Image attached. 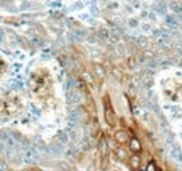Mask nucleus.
<instances>
[{
  "label": "nucleus",
  "mask_w": 182,
  "mask_h": 171,
  "mask_svg": "<svg viewBox=\"0 0 182 171\" xmlns=\"http://www.w3.org/2000/svg\"><path fill=\"white\" fill-rule=\"evenodd\" d=\"M104 115H105V121H107V124L109 125V126H115L116 125V114L115 111H113L112 105H111V100L108 95H105L104 97Z\"/></svg>",
  "instance_id": "f257e3e1"
},
{
  "label": "nucleus",
  "mask_w": 182,
  "mask_h": 171,
  "mask_svg": "<svg viewBox=\"0 0 182 171\" xmlns=\"http://www.w3.org/2000/svg\"><path fill=\"white\" fill-rule=\"evenodd\" d=\"M115 139H116V142L125 143L129 140V135H128V132H125V130H119V132L115 133Z\"/></svg>",
  "instance_id": "f03ea898"
},
{
  "label": "nucleus",
  "mask_w": 182,
  "mask_h": 171,
  "mask_svg": "<svg viewBox=\"0 0 182 171\" xmlns=\"http://www.w3.org/2000/svg\"><path fill=\"white\" fill-rule=\"evenodd\" d=\"M129 147H130V150L135 152V153H137V152H140V150H141V145H140V142H139L136 137H133V139L129 140Z\"/></svg>",
  "instance_id": "7ed1b4c3"
},
{
  "label": "nucleus",
  "mask_w": 182,
  "mask_h": 171,
  "mask_svg": "<svg viewBox=\"0 0 182 171\" xmlns=\"http://www.w3.org/2000/svg\"><path fill=\"white\" fill-rule=\"evenodd\" d=\"M129 163H130V167H132L133 170H139V167H140V157L136 154L132 156L130 160H129Z\"/></svg>",
  "instance_id": "20e7f679"
},
{
  "label": "nucleus",
  "mask_w": 182,
  "mask_h": 171,
  "mask_svg": "<svg viewBox=\"0 0 182 171\" xmlns=\"http://www.w3.org/2000/svg\"><path fill=\"white\" fill-rule=\"evenodd\" d=\"M146 171H157V168H156V165H154V163H153V161L148 163L147 170H146Z\"/></svg>",
  "instance_id": "39448f33"
},
{
  "label": "nucleus",
  "mask_w": 182,
  "mask_h": 171,
  "mask_svg": "<svg viewBox=\"0 0 182 171\" xmlns=\"http://www.w3.org/2000/svg\"><path fill=\"white\" fill-rule=\"evenodd\" d=\"M135 171H141V170H135Z\"/></svg>",
  "instance_id": "423d86ee"
}]
</instances>
